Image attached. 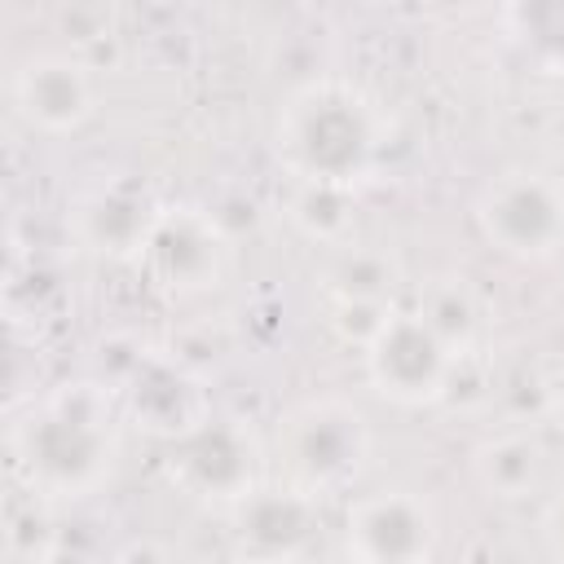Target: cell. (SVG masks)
I'll return each instance as SVG.
<instances>
[{"instance_id": "15", "label": "cell", "mask_w": 564, "mask_h": 564, "mask_svg": "<svg viewBox=\"0 0 564 564\" xmlns=\"http://www.w3.org/2000/svg\"><path fill=\"white\" fill-rule=\"evenodd\" d=\"M507 44L542 75H564V0H516L498 9Z\"/></svg>"}, {"instance_id": "14", "label": "cell", "mask_w": 564, "mask_h": 564, "mask_svg": "<svg viewBox=\"0 0 564 564\" xmlns=\"http://www.w3.org/2000/svg\"><path fill=\"white\" fill-rule=\"evenodd\" d=\"M397 260L375 247H335L322 291L330 308H397Z\"/></svg>"}, {"instance_id": "10", "label": "cell", "mask_w": 564, "mask_h": 564, "mask_svg": "<svg viewBox=\"0 0 564 564\" xmlns=\"http://www.w3.org/2000/svg\"><path fill=\"white\" fill-rule=\"evenodd\" d=\"M110 388L119 397L123 423L163 445L189 436L216 414L203 375L176 352H137Z\"/></svg>"}, {"instance_id": "5", "label": "cell", "mask_w": 564, "mask_h": 564, "mask_svg": "<svg viewBox=\"0 0 564 564\" xmlns=\"http://www.w3.org/2000/svg\"><path fill=\"white\" fill-rule=\"evenodd\" d=\"M454 348L423 322L419 308H392L383 326L361 344V370L379 401L397 410H423L449 397L458 375Z\"/></svg>"}, {"instance_id": "18", "label": "cell", "mask_w": 564, "mask_h": 564, "mask_svg": "<svg viewBox=\"0 0 564 564\" xmlns=\"http://www.w3.org/2000/svg\"><path fill=\"white\" fill-rule=\"evenodd\" d=\"M9 564H53L57 555V520L53 502L40 494L18 489L9 498V529H4Z\"/></svg>"}, {"instance_id": "7", "label": "cell", "mask_w": 564, "mask_h": 564, "mask_svg": "<svg viewBox=\"0 0 564 564\" xmlns=\"http://www.w3.org/2000/svg\"><path fill=\"white\" fill-rule=\"evenodd\" d=\"M163 467L181 494L220 511L234 507L247 489H256L264 476H273L269 441H260V432L234 414H212L189 436L172 441Z\"/></svg>"}, {"instance_id": "2", "label": "cell", "mask_w": 564, "mask_h": 564, "mask_svg": "<svg viewBox=\"0 0 564 564\" xmlns=\"http://www.w3.org/2000/svg\"><path fill=\"white\" fill-rule=\"evenodd\" d=\"M269 145L286 181L361 189L383 167L388 115L357 79L308 75L282 97Z\"/></svg>"}, {"instance_id": "1", "label": "cell", "mask_w": 564, "mask_h": 564, "mask_svg": "<svg viewBox=\"0 0 564 564\" xmlns=\"http://www.w3.org/2000/svg\"><path fill=\"white\" fill-rule=\"evenodd\" d=\"M123 410L110 383L70 379L35 392L9 423L18 489L62 502L101 494L123 458Z\"/></svg>"}, {"instance_id": "3", "label": "cell", "mask_w": 564, "mask_h": 564, "mask_svg": "<svg viewBox=\"0 0 564 564\" xmlns=\"http://www.w3.org/2000/svg\"><path fill=\"white\" fill-rule=\"evenodd\" d=\"M370 463V423L344 397H304L273 419L269 471L313 498L352 489Z\"/></svg>"}, {"instance_id": "12", "label": "cell", "mask_w": 564, "mask_h": 564, "mask_svg": "<svg viewBox=\"0 0 564 564\" xmlns=\"http://www.w3.org/2000/svg\"><path fill=\"white\" fill-rule=\"evenodd\" d=\"M159 198L128 176H110L88 185L70 207V234L75 242L97 260H141L145 238L159 220Z\"/></svg>"}, {"instance_id": "19", "label": "cell", "mask_w": 564, "mask_h": 564, "mask_svg": "<svg viewBox=\"0 0 564 564\" xmlns=\"http://www.w3.org/2000/svg\"><path fill=\"white\" fill-rule=\"evenodd\" d=\"M538 533H542V546L555 564H564V489L546 498L542 507V520H538Z\"/></svg>"}, {"instance_id": "6", "label": "cell", "mask_w": 564, "mask_h": 564, "mask_svg": "<svg viewBox=\"0 0 564 564\" xmlns=\"http://www.w3.org/2000/svg\"><path fill=\"white\" fill-rule=\"evenodd\" d=\"M234 238L198 203H163L137 269L163 300H198L229 278Z\"/></svg>"}, {"instance_id": "20", "label": "cell", "mask_w": 564, "mask_h": 564, "mask_svg": "<svg viewBox=\"0 0 564 564\" xmlns=\"http://www.w3.org/2000/svg\"><path fill=\"white\" fill-rule=\"evenodd\" d=\"M546 401H551V419H555L560 432H564V366L555 370V379H551V388H546Z\"/></svg>"}, {"instance_id": "11", "label": "cell", "mask_w": 564, "mask_h": 564, "mask_svg": "<svg viewBox=\"0 0 564 564\" xmlns=\"http://www.w3.org/2000/svg\"><path fill=\"white\" fill-rule=\"evenodd\" d=\"M9 101L26 128L44 137H70L97 115V79L88 57L40 48L9 70Z\"/></svg>"}, {"instance_id": "8", "label": "cell", "mask_w": 564, "mask_h": 564, "mask_svg": "<svg viewBox=\"0 0 564 564\" xmlns=\"http://www.w3.org/2000/svg\"><path fill=\"white\" fill-rule=\"evenodd\" d=\"M322 542V498L264 476L225 507V546L234 564H313Z\"/></svg>"}, {"instance_id": "4", "label": "cell", "mask_w": 564, "mask_h": 564, "mask_svg": "<svg viewBox=\"0 0 564 564\" xmlns=\"http://www.w3.org/2000/svg\"><path fill=\"white\" fill-rule=\"evenodd\" d=\"M471 220L516 264L555 260L564 251V181L542 167H502L480 185Z\"/></svg>"}, {"instance_id": "16", "label": "cell", "mask_w": 564, "mask_h": 564, "mask_svg": "<svg viewBox=\"0 0 564 564\" xmlns=\"http://www.w3.org/2000/svg\"><path fill=\"white\" fill-rule=\"evenodd\" d=\"M414 308L454 348V357H471L480 348V339H485V304H480V295H476V286L467 278H454V273L436 278L419 295Z\"/></svg>"}, {"instance_id": "13", "label": "cell", "mask_w": 564, "mask_h": 564, "mask_svg": "<svg viewBox=\"0 0 564 564\" xmlns=\"http://www.w3.org/2000/svg\"><path fill=\"white\" fill-rule=\"evenodd\" d=\"M471 476L480 480V489L489 498L520 502V498L538 494L546 480V445L520 427L494 432L471 449Z\"/></svg>"}, {"instance_id": "17", "label": "cell", "mask_w": 564, "mask_h": 564, "mask_svg": "<svg viewBox=\"0 0 564 564\" xmlns=\"http://www.w3.org/2000/svg\"><path fill=\"white\" fill-rule=\"evenodd\" d=\"M286 220L322 242V247H344L357 220V189H339V185H300L291 181L286 189Z\"/></svg>"}, {"instance_id": "9", "label": "cell", "mask_w": 564, "mask_h": 564, "mask_svg": "<svg viewBox=\"0 0 564 564\" xmlns=\"http://www.w3.org/2000/svg\"><path fill=\"white\" fill-rule=\"evenodd\" d=\"M441 516L419 489H375L348 502L339 551L344 564H432Z\"/></svg>"}]
</instances>
